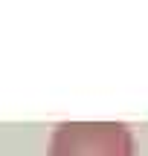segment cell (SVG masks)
<instances>
[{"mask_svg":"<svg viewBox=\"0 0 148 156\" xmlns=\"http://www.w3.org/2000/svg\"><path fill=\"white\" fill-rule=\"evenodd\" d=\"M137 142L122 122H67L52 130L50 156H134Z\"/></svg>","mask_w":148,"mask_h":156,"instance_id":"cell-1","label":"cell"}]
</instances>
